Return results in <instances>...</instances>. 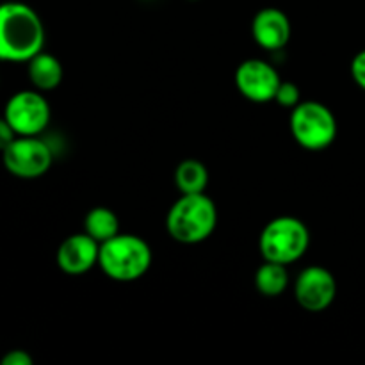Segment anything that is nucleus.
<instances>
[{
  "instance_id": "nucleus-14",
  "label": "nucleus",
  "mask_w": 365,
  "mask_h": 365,
  "mask_svg": "<svg viewBox=\"0 0 365 365\" xmlns=\"http://www.w3.org/2000/svg\"><path fill=\"white\" fill-rule=\"evenodd\" d=\"M175 184L182 195H198L209 184V171L196 159L182 160L175 171Z\"/></svg>"
},
{
  "instance_id": "nucleus-17",
  "label": "nucleus",
  "mask_w": 365,
  "mask_h": 365,
  "mask_svg": "<svg viewBox=\"0 0 365 365\" xmlns=\"http://www.w3.org/2000/svg\"><path fill=\"white\" fill-rule=\"evenodd\" d=\"M351 75L353 81L365 91V50L356 53L351 61Z\"/></svg>"
},
{
  "instance_id": "nucleus-18",
  "label": "nucleus",
  "mask_w": 365,
  "mask_h": 365,
  "mask_svg": "<svg viewBox=\"0 0 365 365\" xmlns=\"http://www.w3.org/2000/svg\"><path fill=\"white\" fill-rule=\"evenodd\" d=\"M2 365H32V356L24 349H13L4 355Z\"/></svg>"
},
{
  "instance_id": "nucleus-7",
  "label": "nucleus",
  "mask_w": 365,
  "mask_h": 365,
  "mask_svg": "<svg viewBox=\"0 0 365 365\" xmlns=\"http://www.w3.org/2000/svg\"><path fill=\"white\" fill-rule=\"evenodd\" d=\"M4 118L18 135H38L48 125L50 106L41 93L27 89L11 96Z\"/></svg>"
},
{
  "instance_id": "nucleus-8",
  "label": "nucleus",
  "mask_w": 365,
  "mask_h": 365,
  "mask_svg": "<svg viewBox=\"0 0 365 365\" xmlns=\"http://www.w3.org/2000/svg\"><path fill=\"white\" fill-rule=\"evenodd\" d=\"M337 296V282L334 274L321 266H310L298 274L294 284V298L307 312H324Z\"/></svg>"
},
{
  "instance_id": "nucleus-4",
  "label": "nucleus",
  "mask_w": 365,
  "mask_h": 365,
  "mask_svg": "<svg viewBox=\"0 0 365 365\" xmlns=\"http://www.w3.org/2000/svg\"><path fill=\"white\" fill-rule=\"evenodd\" d=\"M310 245V232L302 220L292 216H282L269 221L264 227L259 239V248L264 260L289 264L305 255Z\"/></svg>"
},
{
  "instance_id": "nucleus-16",
  "label": "nucleus",
  "mask_w": 365,
  "mask_h": 365,
  "mask_svg": "<svg viewBox=\"0 0 365 365\" xmlns=\"http://www.w3.org/2000/svg\"><path fill=\"white\" fill-rule=\"evenodd\" d=\"M299 96H302V93H299V88L294 82L282 81L277 96H274V102L282 107H287V109H294L299 103Z\"/></svg>"
},
{
  "instance_id": "nucleus-11",
  "label": "nucleus",
  "mask_w": 365,
  "mask_h": 365,
  "mask_svg": "<svg viewBox=\"0 0 365 365\" xmlns=\"http://www.w3.org/2000/svg\"><path fill=\"white\" fill-rule=\"evenodd\" d=\"M253 39L264 50H282L291 39V21L284 11L266 7L255 14L252 21Z\"/></svg>"
},
{
  "instance_id": "nucleus-5",
  "label": "nucleus",
  "mask_w": 365,
  "mask_h": 365,
  "mask_svg": "<svg viewBox=\"0 0 365 365\" xmlns=\"http://www.w3.org/2000/svg\"><path fill=\"white\" fill-rule=\"evenodd\" d=\"M291 132L299 146L321 152L337 138V120L324 103L299 102L291 113Z\"/></svg>"
},
{
  "instance_id": "nucleus-13",
  "label": "nucleus",
  "mask_w": 365,
  "mask_h": 365,
  "mask_svg": "<svg viewBox=\"0 0 365 365\" xmlns=\"http://www.w3.org/2000/svg\"><path fill=\"white\" fill-rule=\"evenodd\" d=\"M84 232L102 245L120 234V221L116 214L107 207H95L86 214Z\"/></svg>"
},
{
  "instance_id": "nucleus-19",
  "label": "nucleus",
  "mask_w": 365,
  "mask_h": 365,
  "mask_svg": "<svg viewBox=\"0 0 365 365\" xmlns=\"http://www.w3.org/2000/svg\"><path fill=\"white\" fill-rule=\"evenodd\" d=\"M18 138V134L14 132V128L11 127L9 121L6 118H0V152L7 148L14 139Z\"/></svg>"
},
{
  "instance_id": "nucleus-12",
  "label": "nucleus",
  "mask_w": 365,
  "mask_h": 365,
  "mask_svg": "<svg viewBox=\"0 0 365 365\" xmlns=\"http://www.w3.org/2000/svg\"><path fill=\"white\" fill-rule=\"evenodd\" d=\"M27 73L32 86L39 91H52L63 81V66H61L59 59L45 52L36 53L29 61Z\"/></svg>"
},
{
  "instance_id": "nucleus-3",
  "label": "nucleus",
  "mask_w": 365,
  "mask_h": 365,
  "mask_svg": "<svg viewBox=\"0 0 365 365\" xmlns=\"http://www.w3.org/2000/svg\"><path fill=\"white\" fill-rule=\"evenodd\" d=\"M98 266L110 280H139L152 266V250L138 235L118 234L100 245Z\"/></svg>"
},
{
  "instance_id": "nucleus-6",
  "label": "nucleus",
  "mask_w": 365,
  "mask_h": 365,
  "mask_svg": "<svg viewBox=\"0 0 365 365\" xmlns=\"http://www.w3.org/2000/svg\"><path fill=\"white\" fill-rule=\"evenodd\" d=\"M6 170L18 178H38L50 170L52 148L36 135H20L2 152Z\"/></svg>"
},
{
  "instance_id": "nucleus-2",
  "label": "nucleus",
  "mask_w": 365,
  "mask_h": 365,
  "mask_svg": "<svg viewBox=\"0 0 365 365\" xmlns=\"http://www.w3.org/2000/svg\"><path fill=\"white\" fill-rule=\"evenodd\" d=\"M217 225L216 203L205 196L182 195L166 217L168 234L182 245H196L212 235Z\"/></svg>"
},
{
  "instance_id": "nucleus-10",
  "label": "nucleus",
  "mask_w": 365,
  "mask_h": 365,
  "mask_svg": "<svg viewBox=\"0 0 365 365\" xmlns=\"http://www.w3.org/2000/svg\"><path fill=\"white\" fill-rule=\"evenodd\" d=\"M100 242L91 235L73 234L61 242L57 250V266L66 274H82L98 264Z\"/></svg>"
},
{
  "instance_id": "nucleus-1",
  "label": "nucleus",
  "mask_w": 365,
  "mask_h": 365,
  "mask_svg": "<svg viewBox=\"0 0 365 365\" xmlns=\"http://www.w3.org/2000/svg\"><path fill=\"white\" fill-rule=\"evenodd\" d=\"M45 46V25L24 2L0 4V61L29 63Z\"/></svg>"
},
{
  "instance_id": "nucleus-15",
  "label": "nucleus",
  "mask_w": 365,
  "mask_h": 365,
  "mask_svg": "<svg viewBox=\"0 0 365 365\" xmlns=\"http://www.w3.org/2000/svg\"><path fill=\"white\" fill-rule=\"evenodd\" d=\"M255 285L259 292L267 298H277L287 289L289 273L284 264L266 260L255 273Z\"/></svg>"
},
{
  "instance_id": "nucleus-9",
  "label": "nucleus",
  "mask_w": 365,
  "mask_h": 365,
  "mask_svg": "<svg viewBox=\"0 0 365 365\" xmlns=\"http://www.w3.org/2000/svg\"><path fill=\"white\" fill-rule=\"evenodd\" d=\"M282 78L267 61L248 59L235 70V86L245 98L257 103L274 100Z\"/></svg>"
}]
</instances>
